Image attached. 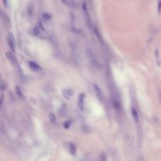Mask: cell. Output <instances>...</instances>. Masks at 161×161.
<instances>
[{"instance_id": "obj_1", "label": "cell", "mask_w": 161, "mask_h": 161, "mask_svg": "<svg viewBox=\"0 0 161 161\" xmlns=\"http://www.w3.org/2000/svg\"><path fill=\"white\" fill-rule=\"evenodd\" d=\"M83 14H84L85 20H86V22H87V25L91 26V16H90L88 6H87V4H86L85 2L83 3Z\"/></svg>"}, {"instance_id": "obj_2", "label": "cell", "mask_w": 161, "mask_h": 161, "mask_svg": "<svg viewBox=\"0 0 161 161\" xmlns=\"http://www.w3.org/2000/svg\"><path fill=\"white\" fill-rule=\"evenodd\" d=\"M87 54H88V58H89V59H90V61H91V63L93 64V66H94V68H100L101 66L99 61L97 60L95 56L94 55V54L92 53V51H91V50H89L87 51Z\"/></svg>"}, {"instance_id": "obj_3", "label": "cell", "mask_w": 161, "mask_h": 161, "mask_svg": "<svg viewBox=\"0 0 161 161\" xmlns=\"http://www.w3.org/2000/svg\"><path fill=\"white\" fill-rule=\"evenodd\" d=\"M63 97L66 100H71L74 96V91L71 88H65L62 91Z\"/></svg>"}, {"instance_id": "obj_4", "label": "cell", "mask_w": 161, "mask_h": 161, "mask_svg": "<svg viewBox=\"0 0 161 161\" xmlns=\"http://www.w3.org/2000/svg\"><path fill=\"white\" fill-rule=\"evenodd\" d=\"M7 42H8V45H9L10 50L13 52H14L15 51V42H14L13 36L11 33H9V35L7 36Z\"/></svg>"}, {"instance_id": "obj_5", "label": "cell", "mask_w": 161, "mask_h": 161, "mask_svg": "<svg viewBox=\"0 0 161 161\" xmlns=\"http://www.w3.org/2000/svg\"><path fill=\"white\" fill-rule=\"evenodd\" d=\"M94 91L96 94L97 97L101 101H104V94H103V92L101 91V89L97 85V84H94Z\"/></svg>"}, {"instance_id": "obj_6", "label": "cell", "mask_w": 161, "mask_h": 161, "mask_svg": "<svg viewBox=\"0 0 161 161\" xmlns=\"http://www.w3.org/2000/svg\"><path fill=\"white\" fill-rule=\"evenodd\" d=\"M84 100H85V94L81 93L78 97V105L81 111H84Z\"/></svg>"}, {"instance_id": "obj_7", "label": "cell", "mask_w": 161, "mask_h": 161, "mask_svg": "<svg viewBox=\"0 0 161 161\" xmlns=\"http://www.w3.org/2000/svg\"><path fill=\"white\" fill-rule=\"evenodd\" d=\"M92 29H93V32L94 33V35H95V36L97 37V39L99 40V42H100L101 43L104 44L105 42H104V39H103V38H102V35H101V32L99 31V29L97 28L95 25H93V26H92Z\"/></svg>"}, {"instance_id": "obj_8", "label": "cell", "mask_w": 161, "mask_h": 161, "mask_svg": "<svg viewBox=\"0 0 161 161\" xmlns=\"http://www.w3.org/2000/svg\"><path fill=\"white\" fill-rule=\"evenodd\" d=\"M42 19L43 22L47 26L50 25V24H51V16L48 13H43L42 15Z\"/></svg>"}, {"instance_id": "obj_9", "label": "cell", "mask_w": 161, "mask_h": 161, "mask_svg": "<svg viewBox=\"0 0 161 161\" xmlns=\"http://www.w3.org/2000/svg\"><path fill=\"white\" fill-rule=\"evenodd\" d=\"M29 68L32 69L33 72H40L42 71V68L37 64L36 62L35 61H30L29 63Z\"/></svg>"}, {"instance_id": "obj_10", "label": "cell", "mask_w": 161, "mask_h": 161, "mask_svg": "<svg viewBox=\"0 0 161 161\" xmlns=\"http://www.w3.org/2000/svg\"><path fill=\"white\" fill-rule=\"evenodd\" d=\"M5 55H6V57L9 59V61L11 63H13V64H16L17 63L16 57L13 54V53H11V52H6Z\"/></svg>"}, {"instance_id": "obj_11", "label": "cell", "mask_w": 161, "mask_h": 161, "mask_svg": "<svg viewBox=\"0 0 161 161\" xmlns=\"http://www.w3.org/2000/svg\"><path fill=\"white\" fill-rule=\"evenodd\" d=\"M131 114H132V117L134 118V121H135L136 123L138 122V119H139V117H138V111H137L134 108H131Z\"/></svg>"}, {"instance_id": "obj_12", "label": "cell", "mask_w": 161, "mask_h": 161, "mask_svg": "<svg viewBox=\"0 0 161 161\" xmlns=\"http://www.w3.org/2000/svg\"><path fill=\"white\" fill-rule=\"evenodd\" d=\"M15 91H16V93H17V96L19 97V98H20V99H21V100H23V101H25V95H24V94L22 93L21 90V89H20L18 87H16Z\"/></svg>"}, {"instance_id": "obj_13", "label": "cell", "mask_w": 161, "mask_h": 161, "mask_svg": "<svg viewBox=\"0 0 161 161\" xmlns=\"http://www.w3.org/2000/svg\"><path fill=\"white\" fill-rule=\"evenodd\" d=\"M48 117H49V120H50V122L51 124H55L57 123V118H56L55 115H54L53 112H50V113L49 114Z\"/></svg>"}, {"instance_id": "obj_14", "label": "cell", "mask_w": 161, "mask_h": 161, "mask_svg": "<svg viewBox=\"0 0 161 161\" xmlns=\"http://www.w3.org/2000/svg\"><path fill=\"white\" fill-rule=\"evenodd\" d=\"M69 151L72 155H75L76 153V148L72 143H70V145H69Z\"/></svg>"}, {"instance_id": "obj_15", "label": "cell", "mask_w": 161, "mask_h": 161, "mask_svg": "<svg viewBox=\"0 0 161 161\" xmlns=\"http://www.w3.org/2000/svg\"><path fill=\"white\" fill-rule=\"evenodd\" d=\"M33 33H34V35H36V36L40 35V34H41L40 27H39V26H36V27L34 29V30H33Z\"/></svg>"}, {"instance_id": "obj_16", "label": "cell", "mask_w": 161, "mask_h": 161, "mask_svg": "<svg viewBox=\"0 0 161 161\" xmlns=\"http://www.w3.org/2000/svg\"><path fill=\"white\" fill-rule=\"evenodd\" d=\"M62 3L66 4L68 6H72V7H75V2H72V1H62Z\"/></svg>"}, {"instance_id": "obj_17", "label": "cell", "mask_w": 161, "mask_h": 161, "mask_svg": "<svg viewBox=\"0 0 161 161\" xmlns=\"http://www.w3.org/2000/svg\"><path fill=\"white\" fill-rule=\"evenodd\" d=\"M64 126L66 129L68 128V127H70V123H69V121H66V122L64 124Z\"/></svg>"}, {"instance_id": "obj_18", "label": "cell", "mask_w": 161, "mask_h": 161, "mask_svg": "<svg viewBox=\"0 0 161 161\" xmlns=\"http://www.w3.org/2000/svg\"><path fill=\"white\" fill-rule=\"evenodd\" d=\"M158 12L159 13H161V1L158 3Z\"/></svg>"}, {"instance_id": "obj_19", "label": "cell", "mask_w": 161, "mask_h": 161, "mask_svg": "<svg viewBox=\"0 0 161 161\" xmlns=\"http://www.w3.org/2000/svg\"><path fill=\"white\" fill-rule=\"evenodd\" d=\"M2 103H3V94H1V101H0V105L1 106L2 105Z\"/></svg>"}, {"instance_id": "obj_20", "label": "cell", "mask_w": 161, "mask_h": 161, "mask_svg": "<svg viewBox=\"0 0 161 161\" xmlns=\"http://www.w3.org/2000/svg\"><path fill=\"white\" fill-rule=\"evenodd\" d=\"M1 84H2V91H4V89H5V85H4V82L3 81H2V83H1Z\"/></svg>"}, {"instance_id": "obj_21", "label": "cell", "mask_w": 161, "mask_h": 161, "mask_svg": "<svg viewBox=\"0 0 161 161\" xmlns=\"http://www.w3.org/2000/svg\"><path fill=\"white\" fill-rule=\"evenodd\" d=\"M3 3L6 5V7H8V5H9V2H8V1H5V0H4V1H3Z\"/></svg>"}]
</instances>
